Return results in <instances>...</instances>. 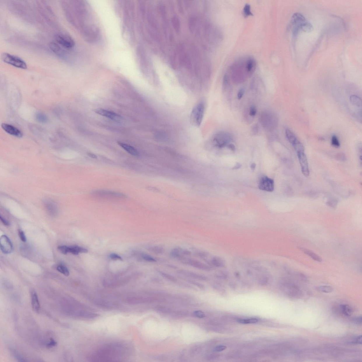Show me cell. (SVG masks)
I'll use <instances>...</instances> for the list:
<instances>
[{
    "mask_svg": "<svg viewBox=\"0 0 362 362\" xmlns=\"http://www.w3.org/2000/svg\"><path fill=\"white\" fill-rule=\"evenodd\" d=\"M134 349L131 343L124 341L110 342L97 349L88 356L93 362L120 361L131 356Z\"/></svg>",
    "mask_w": 362,
    "mask_h": 362,
    "instance_id": "6da1fadb",
    "label": "cell"
},
{
    "mask_svg": "<svg viewBox=\"0 0 362 362\" xmlns=\"http://www.w3.org/2000/svg\"><path fill=\"white\" fill-rule=\"evenodd\" d=\"M291 26L293 34L296 36L300 31L309 32L312 31L313 27L311 23L299 13L293 14L291 20Z\"/></svg>",
    "mask_w": 362,
    "mask_h": 362,
    "instance_id": "7a4b0ae2",
    "label": "cell"
},
{
    "mask_svg": "<svg viewBox=\"0 0 362 362\" xmlns=\"http://www.w3.org/2000/svg\"><path fill=\"white\" fill-rule=\"evenodd\" d=\"M91 300L95 305L105 309H117L120 305L118 300L111 297L101 296L94 297H91Z\"/></svg>",
    "mask_w": 362,
    "mask_h": 362,
    "instance_id": "3957f363",
    "label": "cell"
},
{
    "mask_svg": "<svg viewBox=\"0 0 362 362\" xmlns=\"http://www.w3.org/2000/svg\"><path fill=\"white\" fill-rule=\"evenodd\" d=\"M1 58L5 63L16 68L22 69H26L27 68V64L25 62L19 57L5 53L1 54Z\"/></svg>",
    "mask_w": 362,
    "mask_h": 362,
    "instance_id": "277c9868",
    "label": "cell"
},
{
    "mask_svg": "<svg viewBox=\"0 0 362 362\" xmlns=\"http://www.w3.org/2000/svg\"><path fill=\"white\" fill-rule=\"evenodd\" d=\"M232 140V137L230 133L221 132L214 135L212 142L214 146L221 148L227 146Z\"/></svg>",
    "mask_w": 362,
    "mask_h": 362,
    "instance_id": "5b68a950",
    "label": "cell"
},
{
    "mask_svg": "<svg viewBox=\"0 0 362 362\" xmlns=\"http://www.w3.org/2000/svg\"><path fill=\"white\" fill-rule=\"evenodd\" d=\"M204 109V105L202 103L197 104L193 108L190 117L191 123L193 125H200L202 121Z\"/></svg>",
    "mask_w": 362,
    "mask_h": 362,
    "instance_id": "8992f818",
    "label": "cell"
},
{
    "mask_svg": "<svg viewBox=\"0 0 362 362\" xmlns=\"http://www.w3.org/2000/svg\"><path fill=\"white\" fill-rule=\"evenodd\" d=\"M182 263L188 266L197 268L203 271H209L213 269V268L207 263H203L193 258L186 257L179 260Z\"/></svg>",
    "mask_w": 362,
    "mask_h": 362,
    "instance_id": "52a82bcc",
    "label": "cell"
},
{
    "mask_svg": "<svg viewBox=\"0 0 362 362\" xmlns=\"http://www.w3.org/2000/svg\"><path fill=\"white\" fill-rule=\"evenodd\" d=\"M55 39L58 44L66 49H71L75 46L74 40L68 35L59 33L55 35Z\"/></svg>",
    "mask_w": 362,
    "mask_h": 362,
    "instance_id": "ba28073f",
    "label": "cell"
},
{
    "mask_svg": "<svg viewBox=\"0 0 362 362\" xmlns=\"http://www.w3.org/2000/svg\"><path fill=\"white\" fill-rule=\"evenodd\" d=\"M123 301L131 305H136L151 302L153 299L151 298L141 295L128 296L124 298Z\"/></svg>",
    "mask_w": 362,
    "mask_h": 362,
    "instance_id": "9c48e42d",
    "label": "cell"
},
{
    "mask_svg": "<svg viewBox=\"0 0 362 362\" xmlns=\"http://www.w3.org/2000/svg\"><path fill=\"white\" fill-rule=\"evenodd\" d=\"M274 182L273 179L268 177L263 176L260 179L258 188L262 190L272 192L274 189Z\"/></svg>",
    "mask_w": 362,
    "mask_h": 362,
    "instance_id": "30bf717a",
    "label": "cell"
},
{
    "mask_svg": "<svg viewBox=\"0 0 362 362\" xmlns=\"http://www.w3.org/2000/svg\"><path fill=\"white\" fill-rule=\"evenodd\" d=\"M1 249L5 254H9L13 252L14 248L12 243L9 238L6 235L1 236L0 239Z\"/></svg>",
    "mask_w": 362,
    "mask_h": 362,
    "instance_id": "8fae6325",
    "label": "cell"
},
{
    "mask_svg": "<svg viewBox=\"0 0 362 362\" xmlns=\"http://www.w3.org/2000/svg\"><path fill=\"white\" fill-rule=\"evenodd\" d=\"M191 254L190 251L179 247L173 248L170 253L172 257L179 260L183 258L190 256Z\"/></svg>",
    "mask_w": 362,
    "mask_h": 362,
    "instance_id": "7c38bea8",
    "label": "cell"
},
{
    "mask_svg": "<svg viewBox=\"0 0 362 362\" xmlns=\"http://www.w3.org/2000/svg\"><path fill=\"white\" fill-rule=\"evenodd\" d=\"M94 111L97 114L109 118L113 121L119 122L121 120V116L114 112L108 111L102 108H97Z\"/></svg>",
    "mask_w": 362,
    "mask_h": 362,
    "instance_id": "4fadbf2b",
    "label": "cell"
},
{
    "mask_svg": "<svg viewBox=\"0 0 362 362\" xmlns=\"http://www.w3.org/2000/svg\"><path fill=\"white\" fill-rule=\"evenodd\" d=\"M178 274L188 278L199 280L201 281H208V278L203 275L198 274L194 272L184 270H179L177 272Z\"/></svg>",
    "mask_w": 362,
    "mask_h": 362,
    "instance_id": "5bb4252c",
    "label": "cell"
},
{
    "mask_svg": "<svg viewBox=\"0 0 362 362\" xmlns=\"http://www.w3.org/2000/svg\"><path fill=\"white\" fill-rule=\"evenodd\" d=\"M301 171L305 176L307 177L309 175V170L307 159L305 153H298Z\"/></svg>",
    "mask_w": 362,
    "mask_h": 362,
    "instance_id": "9a60e30c",
    "label": "cell"
},
{
    "mask_svg": "<svg viewBox=\"0 0 362 362\" xmlns=\"http://www.w3.org/2000/svg\"><path fill=\"white\" fill-rule=\"evenodd\" d=\"M207 264L212 267L223 268L226 265V262L224 259L218 256H214L210 259H208L206 261Z\"/></svg>",
    "mask_w": 362,
    "mask_h": 362,
    "instance_id": "2e32d148",
    "label": "cell"
},
{
    "mask_svg": "<svg viewBox=\"0 0 362 362\" xmlns=\"http://www.w3.org/2000/svg\"><path fill=\"white\" fill-rule=\"evenodd\" d=\"M1 127L6 132L17 137L21 138L23 136V133L21 131L15 127L6 123H3Z\"/></svg>",
    "mask_w": 362,
    "mask_h": 362,
    "instance_id": "e0dca14e",
    "label": "cell"
},
{
    "mask_svg": "<svg viewBox=\"0 0 362 362\" xmlns=\"http://www.w3.org/2000/svg\"><path fill=\"white\" fill-rule=\"evenodd\" d=\"M30 295L32 309L36 313H39L41 309L39 298L37 293L34 290H31Z\"/></svg>",
    "mask_w": 362,
    "mask_h": 362,
    "instance_id": "ac0fdd59",
    "label": "cell"
},
{
    "mask_svg": "<svg viewBox=\"0 0 362 362\" xmlns=\"http://www.w3.org/2000/svg\"><path fill=\"white\" fill-rule=\"evenodd\" d=\"M276 117L275 116L274 114L271 113H264L261 116V121L263 122V126L265 127H267V125L269 126H271V125H272L273 123L274 124L275 123L273 122V121H276Z\"/></svg>",
    "mask_w": 362,
    "mask_h": 362,
    "instance_id": "d6986e66",
    "label": "cell"
},
{
    "mask_svg": "<svg viewBox=\"0 0 362 362\" xmlns=\"http://www.w3.org/2000/svg\"><path fill=\"white\" fill-rule=\"evenodd\" d=\"M118 143L120 146L130 154L134 156H139V153L138 152L137 150L133 147L130 145L125 144V143H122L121 142H118Z\"/></svg>",
    "mask_w": 362,
    "mask_h": 362,
    "instance_id": "ffe728a7",
    "label": "cell"
},
{
    "mask_svg": "<svg viewBox=\"0 0 362 362\" xmlns=\"http://www.w3.org/2000/svg\"><path fill=\"white\" fill-rule=\"evenodd\" d=\"M49 46L53 52L60 56H62L64 53V51L60 46L58 43L55 42H52L50 43Z\"/></svg>",
    "mask_w": 362,
    "mask_h": 362,
    "instance_id": "44dd1931",
    "label": "cell"
},
{
    "mask_svg": "<svg viewBox=\"0 0 362 362\" xmlns=\"http://www.w3.org/2000/svg\"><path fill=\"white\" fill-rule=\"evenodd\" d=\"M44 204L47 210L51 214H54L57 212V208L56 205L51 201H46Z\"/></svg>",
    "mask_w": 362,
    "mask_h": 362,
    "instance_id": "7402d4cb",
    "label": "cell"
},
{
    "mask_svg": "<svg viewBox=\"0 0 362 362\" xmlns=\"http://www.w3.org/2000/svg\"><path fill=\"white\" fill-rule=\"evenodd\" d=\"M193 251H194L193 253L195 256L204 260L205 261L208 259V258L210 256L209 253L206 251L196 249Z\"/></svg>",
    "mask_w": 362,
    "mask_h": 362,
    "instance_id": "603a6c76",
    "label": "cell"
},
{
    "mask_svg": "<svg viewBox=\"0 0 362 362\" xmlns=\"http://www.w3.org/2000/svg\"><path fill=\"white\" fill-rule=\"evenodd\" d=\"M301 249L305 253H306V254L308 255V256H309L310 257L312 258L313 260H315V261H318L319 262H320L322 261L321 258L318 256V255L316 254V253H314L313 252L309 250L305 249L302 248Z\"/></svg>",
    "mask_w": 362,
    "mask_h": 362,
    "instance_id": "cb8c5ba5",
    "label": "cell"
},
{
    "mask_svg": "<svg viewBox=\"0 0 362 362\" xmlns=\"http://www.w3.org/2000/svg\"><path fill=\"white\" fill-rule=\"evenodd\" d=\"M139 256L141 259L148 262L155 263L157 262L156 258L147 253H140Z\"/></svg>",
    "mask_w": 362,
    "mask_h": 362,
    "instance_id": "d4e9b609",
    "label": "cell"
},
{
    "mask_svg": "<svg viewBox=\"0 0 362 362\" xmlns=\"http://www.w3.org/2000/svg\"><path fill=\"white\" fill-rule=\"evenodd\" d=\"M295 151L298 153H305V148L303 145L298 139L292 144Z\"/></svg>",
    "mask_w": 362,
    "mask_h": 362,
    "instance_id": "484cf974",
    "label": "cell"
},
{
    "mask_svg": "<svg viewBox=\"0 0 362 362\" xmlns=\"http://www.w3.org/2000/svg\"><path fill=\"white\" fill-rule=\"evenodd\" d=\"M172 23L175 31L177 33H179L181 30V23L177 17L174 16L172 18Z\"/></svg>",
    "mask_w": 362,
    "mask_h": 362,
    "instance_id": "4316f807",
    "label": "cell"
},
{
    "mask_svg": "<svg viewBox=\"0 0 362 362\" xmlns=\"http://www.w3.org/2000/svg\"><path fill=\"white\" fill-rule=\"evenodd\" d=\"M148 250L152 253L156 254H162L164 253L165 249L161 246H155L150 247Z\"/></svg>",
    "mask_w": 362,
    "mask_h": 362,
    "instance_id": "83f0119b",
    "label": "cell"
},
{
    "mask_svg": "<svg viewBox=\"0 0 362 362\" xmlns=\"http://www.w3.org/2000/svg\"><path fill=\"white\" fill-rule=\"evenodd\" d=\"M350 101L351 104L354 106H362V100L358 96L355 95H352L350 98Z\"/></svg>",
    "mask_w": 362,
    "mask_h": 362,
    "instance_id": "f1b7e54d",
    "label": "cell"
},
{
    "mask_svg": "<svg viewBox=\"0 0 362 362\" xmlns=\"http://www.w3.org/2000/svg\"><path fill=\"white\" fill-rule=\"evenodd\" d=\"M286 134L288 141L291 144H292L295 141L298 139V138H297L294 133L289 129H287L286 130Z\"/></svg>",
    "mask_w": 362,
    "mask_h": 362,
    "instance_id": "f546056e",
    "label": "cell"
},
{
    "mask_svg": "<svg viewBox=\"0 0 362 362\" xmlns=\"http://www.w3.org/2000/svg\"><path fill=\"white\" fill-rule=\"evenodd\" d=\"M36 120L39 123H46L48 121V118L46 114L41 112H38L35 115Z\"/></svg>",
    "mask_w": 362,
    "mask_h": 362,
    "instance_id": "4dcf8cb0",
    "label": "cell"
},
{
    "mask_svg": "<svg viewBox=\"0 0 362 362\" xmlns=\"http://www.w3.org/2000/svg\"><path fill=\"white\" fill-rule=\"evenodd\" d=\"M11 354H12L13 356L16 358L19 362H28V360L25 359V358L22 356L17 351L11 348L10 349Z\"/></svg>",
    "mask_w": 362,
    "mask_h": 362,
    "instance_id": "1f68e13d",
    "label": "cell"
},
{
    "mask_svg": "<svg viewBox=\"0 0 362 362\" xmlns=\"http://www.w3.org/2000/svg\"><path fill=\"white\" fill-rule=\"evenodd\" d=\"M341 309L344 314L346 316H351L352 313L351 308L349 305H342L340 306Z\"/></svg>",
    "mask_w": 362,
    "mask_h": 362,
    "instance_id": "d6a6232c",
    "label": "cell"
},
{
    "mask_svg": "<svg viewBox=\"0 0 362 362\" xmlns=\"http://www.w3.org/2000/svg\"><path fill=\"white\" fill-rule=\"evenodd\" d=\"M215 276L219 279L225 280L229 276V273L226 271L221 270L217 272L215 274Z\"/></svg>",
    "mask_w": 362,
    "mask_h": 362,
    "instance_id": "836d02e7",
    "label": "cell"
},
{
    "mask_svg": "<svg viewBox=\"0 0 362 362\" xmlns=\"http://www.w3.org/2000/svg\"><path fill=\"white\" fill-rule=\"evenodd\" d=\"M258 320L256 318L246 319H239L238 322L242 324H253L258 323Z\"/></svg>",
    "mask_w": 362,
    "mask_h": 362,
    "instance_id": "e575fe53",
    "label": "cell"
},
{
    "mask_svg": "<svg viewBox=\"0 0 362 362\" xmlns=\"http://www.w3.org/2000/svg\"><path fill=\"white\" fill-rule=\"evenodd\" d=\"M57 269L60 272L62 273L64 276H69L70 272L69 270L66 266L62 265H59L57 267Z\"/></svg>",
    "mask_w": 362,
    "mask_h": 362,
    "instance_id": "d590c367",
    "label": "cell"
},
{
    "mask_svg": "<svg viewBox=\"0 0 362 362\" xmlns=\"http://www.w3.org/2000/svg\"><path fill=\"white\" fill-rule=\"evenodd\" d=\"M158 273L159 274L161 275L163 277L166 279L168 280V281H172L176 282V278L172 276L171 274H168V273L165 272H164L161 271H158Z\"/></svg>",
    "mask_w": 362,
    "mask_h": 362,
    "instance_id": "8d00e7d4",
    "label": "cell"
},
{
    "mask_svg": "<svg viewBox=\"0 0 362 362\" xmlns=\"http://www.w3.org/2000/svg\"><path fill=\"white\" fill-rule=\"evenodd\" d=\"M196 18L194 17L191 18L189 20V22H188L189 26H189L190 31L192 32L194 31L196 25Z\"/></svg>",
    "mask_w": 362,
    "mask_h": 362,
    "instance_id": "74e56055",
    "label": "cell"
},
{
    "mask_svg": "<svg viewBox=\"0 0 362 362\" xmlns=\"http://www.w3.org/2000/svg\"><path fill=\"white\" fill-rule=\"evenodd\" d=\"M155 310L156 312L160 313H167L170 312L171 309L169 308L163 306H157L155 307Z\"/></svg>",
    "mask_w": 362,
    "mask_h": 362,
    "instance_id": "f35d334b",
    "label": "cell"
},
{
    "mask_svg": "<svg viewBox=\"0 0 362 362\" xmlns=\"http://www.w3.org/2000/svg\"><path fill=\"white\" fill-rule=\"evenodd\" d=\"M318 289L322 292L326 293H331L333 290V288L332 287L328 286H320L319 287Z\"/></svg>",
    "mask_w": 362,
    "mask_h": 362,
    "instance_id": "ab89813d",
    "label": "cell"
},
{
    "mask_svg": "<svg viewBox=\"0 0 362 362\" xmlns=\"http://www.w3.org/2000/svg\"><path fill=\"white\" fill-rule=\"evenodd\" d=\"M243 14L246 17L253 15V14L251 11V6L249 4H246L245 5L243 9Z\"/></svg>",
    "mask_w": 362,
    "mask_h": 362,
    "instance_id": "60d3db41",
    "label": "cell"
},
{
    "mask_svg": "<svg viewBox=\"0 0 362 362\" xmlns=\"http://www.w3.org/2000/svg\"><path fill=\"white\" fill-rule=\"evenodd\" d=\"M74 251L78 255L79 253H87L88 252V250L86 248L81 247L79 246H72Z\"/></svg>",
    "mask_w": 362,
    "mask_h": 362,
    "instance_id": "b9f144b4",
    "label": "cell"
},
{
    "mask_svg": "<svg viewBox=\"0 0 362 362\" xmlns=\"http://www.w3.org/2000/svg\"><path fill=\"white\" fill-rule=\"evenodd\" d=\"M332 145L336 148H339L340 144L339 140L336 136L332 137L331 139Z\"/></svg>",
    "mask_w": 362,
    "mask_h": 362,
    "instance_id": "7bdbcfd3",
    "label": "cell"
},
{
    "mask_svg": "<svg viewBox=\"0 0 362 362\" xmlns=\"http://www.w3.org/2000/svg\"><path fill=\"white\" fill-rule=\"evenodd\" d=\"M58 251L63 254L66 255L68 253V246H61L58 247Z\"/></svg>",
    "mask_w": 362,
    "mask_h": 362,
    "instance_id": "ee69618b",
    "label": "cell"
},
{
    "mask_svg": "<svg viewBox=\"0 0 362 362\" xmlns=\"http://www.w3.org/2000/svg\"><path fill=\"white\" fill-rule=\"evenodd\" d=\"M193 316L198 318H202L205 317L204 313L201 311H195L193 312Z\"/></svg>",
    "mask_w": 362,
    "mask_h": 362,
    "instance_id": "f6af8a7d",
    "label": "cell"
},
{
    "mask_svg": "<svg viewBox=\"0 0 362 362\" xmlns=\"http://www.w3.org/2000/svg\"><path fill=\"white\" fill-rule=\"evenodd\" d=\"M229 77L228 75L225 74L224 78H223V89L225 90L227 88L228 84H229Z\"/></svg>",
    "mask_w": 362,
    "mask_h": 362,
    "instance_id": "bcb514c9",
    "label": "cell"
},
{
    "mask_svg": "<svg viewBox=\"0 0 362 362\" xmlns=\"http://www.w3.org/2000/svg\"><path fill=\"white\" fill-rule=\"evenodd\" d=\"M18 233H19V237L20 238L21 241L24 242H25L27 241V238L24 232L22 231V230L19 229V231H18Z\"/></svg>",
    "mask_w": 362,
    "mask_h": 362,
    "instance_id": "7dc6e473",
    "label": "cell"
},
{
    "mask_svg": "<svg viewBox=\"0 0 362 362\" xmlns=\"http://www.w3.org/2000/svg\"><path fill=\"white\" fill-rule=\"evenodd\" d=\"M57 344V342L53 338H50L49 342L47 343L46 346L48 348H52L56 346Z\"/></svg>",
    "mask_w": 362,
    "mask_h": 362,
    "instance_id": "c3c4849f",
    "label": "cell"
},
{
    "mask_svg": "<svg viewBox=\"0 0 362 362\" xmlns=\"http://www.w3.org/2000/svg\"><path fill=\"white\" fill-rule=\"evenodd\" d=\"M188 281L190 283L192 284H193L195 285V286H197L198 287L200 288H201V289H204V288H205V287L204 285H203V284H201V283L193 281V280H190V279L188 280Z\"/></svg>",
    "mask_w": 362,
    "mask_h": 362,
    "instance_id": "681fc988",
    "label": "cell"
},
{
    "mask_svg": "<svg viewBox=\"0 0 362 362\" xmlns=\"http://www.w3.org/2000/svg\"><path fill=\"white\" fill-rule=\"evenodd\" d=\"M227 347L223 345H219L217 346L214 348L213 351L214 352H220L224 351L226 349Z\"/></svg>",
    "mask_w": 362,
    "mask_h": 362,
    "instance_id": "f907efd6",
    "label": "cell"
},
{
    "mask_svg": "<svg viewBox=\"0 0 362 362\" xmlns=\"http://www.w3.org/2000/svg\"><path fill=\"white\" fill-rule=\"evenodd\" d=\"M257 113V109L256 106H252L251 107L249 110V115L251 116H256Z\"/></svg>",
    "mask_w": 362,
    "mask_h": 362,
    "instance_id": "816d5d0a",
    "label": "cell"
},
{
    "mask_svg": "<svg viewBox=\"0 0 362 362\" xmlns=\"http://www.w3.org/2000/svg\"><path fill=\"white\" fill-rule=\"evenodd\" d=\"M109 257L111 259L113 260H123L122 258L120 256L116 254V253H111V254L110 255Z\"/></svg>",
    "mask_w": 362,
    "mask_h": 362,
    "instance_id": "f5cc1de1",
    "label": "cell"
},
{
    "mask_svg": "<svg viewBox=\"0 0 362 362\" xmlns=\"http://www.w3.org/2000/svg\"><path fill=\"white\" fill-rule=\"evenodd\" d=\"M362 336H359L356 337L354 338L353 341L351 342V343L353 344H361L362 343Z\"/></svg>",
    "mask_w": 362,
    "mask_h": 362,
    "instance_id": "db71d44e",
    "label": "cell"
},
{
    "mask_svg": "<svg viewBox=\"0 0 362 362\" xmlns=\"http://www.w3.org/2000/svg\"><path fill=\"white\" fill-rule=\"evenodd\" d=\"M244 93V88H242L238 91L237 94V97L238 99H241L243 97Z\"/></svg>",
    "mask_w": 362,
    "mask_h": 362,
    "instance_id": "11a10c76",
    "label": "cell"
},
{
    "mask_svg": "<svg viewBox=\"0 0 362 362\" xmlns=\"http://www.w3.org/2000/svg\"><path fill=\"white\" fill-rule=\"evenodd\" d=\"M337 158L340 161H345L346 159V156L343 153H340L337 155Z\"/></svg>",
    "mask_w": 362,
    "mask_h": 362,
    "instance_id": "9f6ffc18",
    "label": "cell"
},
{
    "mask_svg": "<svg viewBox=\"0 0 362 362\" xmlns=\"http://www.w3.org/2000/svg\"><path fill=\"white\" fill-rule=\"evenodd\" d=\"M0 218H1V221L2 222V223L4 224V225H5V226H9L10 225V223L9 222L7 221V220L5 219V218H4L2 217L1 216H0Z\"/></svg>",
    "mask_w": 362,
    "mask_h": 362,
    "instance_id": "6f0895ef",
    "label": "cell"
},
{
    "mask_svg": "<svg viewBox=\"0 0 362 362\" xmlns=\"http://www.w3.org/2000/svg\"><path fill=\"white\" fill-rule=\"evenodd\" d=\"M174 314V316L176 315V316L179 317H181V316H186V314L184 312H177Z\"/></svg>",
    "mask_w": 362,
    "mask_h": 362,
    "instance_id": "680465c9",
    "label": "cell"
},
{
    "mask_svg": "<svg viewBox=\"0 0 362 362\" xmlns=\"http://www.w3.org/2000/svg\"><path fill=\"white\" fill-rule=\"evenodd\" d=\"M362 317L358 316V317H356L354 318V321L355 323L358 324H360L362 323Z\"/></svg>",
    "mask_w": 362,
    "mask_h": 362,
    "instance_id": "91938a15",
    "label": "cell"
},
{
    "mask_svg": "<svg viewBox=\"0 0 362 362\" xmlns=\"http://www.w3.org/2000/svg\"><path fill=\"white\" fill-rule=\"evenodd\" d=\"M334 201H330L328 202V206L331 207H334L336 206V203Z\"/></svg>",
    "mask_w": 362,
    "mask_h": 362,
    "instance_id": "94428289",
    "label": "cell"
},
{
    "mask_svg": "<svg viewBox=\"0 0 362 362\" xmlns=\"http://www.w3.org/2000/svg\"><path fill=\"white\" fill-rule=\"evenodd\" d=\"M88 156L90 157L93 158V159H96V158H97V156L96 155H95L94 153H88Z\"/></svg>",
    "mask_w": 362,
    "mask_h": 362,
    "instance_id": "6125c7cd",
    "label": "cell"
},
{
    "mask_svg": "<svg viewBox=\"0 0 362 362\" xmlns=\"http://www.w3.org/2000/svg\"><path fill=\"white\" fill-rule=\"evenodd\" d=\"M227 147L230 149L232 150V151H234V150L235 149V147L234 145L232 144H231V143H230V144H228Z\"/></svg>",
    "mask_w": 362,
    "mask_h": 362,
    "instance_id": "be15d7a7",
    "label": "cell"
},
{
    "mask_svg": "<svg viewBox=\"0 0 362 362\" xmlns=\"http://www.w3.org/2000/svg\"><path fill=\"white\" fill-rule=\"evenodd\" d=\"M178 6H179V11L180 12H183V8L182 6H181V3H178Z\"/></svg>",
    "mask_w": 362,
    "mask_h": 362,
    "instance_id": "e7e4bbea",
    "label": "cell"
}]
</instances>
